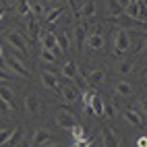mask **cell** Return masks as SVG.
<instances>
[{
  "label": "cell",
  "instance_id": "9",
  "mask_svg": "<svg viewBox=\"0 0 147 147\" xmlns=\"http://www.w3.org/2000/svg\"><path fill=\"white\" fill-rule=\"evenodd\" d=\"M60 93L64 97V102H68V104H73L75 100H79V95H81V91H79V87H77V85H64V87H60Z\"/></svg>",
  "mask_w": 147,
  "mask_h": 147
},
{
  "label": "cell",
  "instance_id": "3",
  "mask_svg": "<svg viewBox=\"0 0 147 147\" xmlns=\"http://www.w3.org/2000/svg\"><path fill=\"white\" fill-rule=\"evenodd\" d=\"M54 122L60 126V129H71L73 131V126L77 124V118H75V114L71 110L60 108V110H56V114H54Z\"/></svg>",
  "mask_w": 147,
  "mask_h": 147
},
{
  "label": "cell",
  "instance_id": "24",
  "mask_svg": "<svg viewBox=\"0 0 147 147\" xmlns=\"http://www.w3.org/2000/svg\"><path fill=\"white\" fill-rule=\"evenodd\" d=\"M17 13L21 15V17H29V15H31V6H29L27 0H19V4H17Z\"/></svg>",
  "mask_w": 147,
  "mask_h": 147
},
{
  "label": "cell",
  "instance_id": "26",
  "mask_svg": "<svg viewBox=\"0 0 147 147\" xmlns=\"http://www.w3.org/2000/svg\"><path fill=\"white\" fill-rule=\"evenodd\" d=\"M40 56H42V60H44V62H50V64H52V62H56V52H54V50L42 48V54H40Z\"/></svg>",
  "mask_w": 147,
  "mask_h": 147
},
{
  "label": "cell",
  "instance_id": "20",
  "mask_svg": "<svg viewBox=\"0 0 147 147\" xmlns=\"http://www.w3.org/2000/svg\"><path fill=\"white\" fill-rule=\"evenodd\" d=\"M73 137H75V145H85V129L81 124L73 126Z\"/></svg>",
  "mask_w": 147,
  "mask_h": 147
},
{
  "label": "cell",
  "instance_id": "7",
  "mask_svg": "<svg viewBox=\"0 0 147 147\" xmlns=\"http://www.w3.org/2000/svg\"><path fill=\"white\" fill-rule=\"evenodd\" d=\"M40 42L44 48L48 50H54V52H60L58 50V35L52 33V31H40Z\"/></svg>",
  "mask_w": 147,
  "mask_h": 147
},
{
  "label": "cell",
  "instance_id": "30",
  "mask_svg": "<svg viewBox=\"0 0 147 147\" xmlns=\"http://www.w3.org/2000/svg\"><path fill=\"white\" fill-rule=\"evenodd\" d=\"M116 71H118L120 75H131V73H133V64H129V62H120Z\"/></svg>",
  "mask_w": 147,
  "mask_h": 147
},
{
  "label": "cell",
  "instance_id": "15",
  "mask_svg": "<svg viewBox=\"0 0 147 147\" xmlns=\"http://www.w3.org/2000/svg\"><path fill=\"white\" fill-rule=\"evenodd\" d=\"M42 83L48 89H60V83H58L54 73H42Z\"/></svg>",
  "mask_w": 147,
  "mask_h": 147
},
{
  "label": "cell",
  "instance_id": "14",
  "mask_svg": "<svg viewBox=\"0 0 147 147\" xmlns=\"http://www.w3.org/2000/svg\"><path fill=\"white\" fill-rule=\"evenodd\" d=\"M95 11H97V8H95L93 0H85V4L81 6V11L77 13V15L83 17V19H91V17H95Z\"/></svg>",
  "mask_w": 147,
  "mask_h": 147
},
{
  "label": "cell",
  "instance_id": "35",
  "mask_svg": "<svg viewBox=\"0 0 147 147\" xmlns=\"http://www.w3.org/2000/svg\"><path fill=\"white\" fill-rule=\"evenodd\" d=\"M54 2H62V0H54Z\"/></svg>",
  "mask_w": 147,
  "mask_h": 147
},
{
  "label": "cell",
  "instance_id": "16",
  "mask_svg": "<svg viewBox=\"0 0 147 147\" xmlns=\"http://www.w3.org/2000/svg\"><path fill=\"white\" fill-rule=\"evenodd\" d=\"M104 79H106V73L102 71V68H97V71H91V73H87V83H89L91 87L100 85Z\"/></svg>",
  "mask_w": 147,
  "mask_h": 147
},
{
  "label": "cell",
  "instance_id": "13",
  "mask_svg": "<svg viewBox=\"0 0 147 147\" xmlns=\"http://www.w3.org/2000/svg\"><path fill=\"white\" fill-rule=\"evenodd\" d=\"M89 112H93V114H97V116H104V100L97 93H93L91 95V102H89V108H87Z\"/></svg>",
  "mask_w": 147,
  "mask_h": 147
},
{
  "label": "cell",
  "instance_id": "27",
  "mask_svg": "<svg viewBox=\"0 0 147 147\" xmlns=\"http://www.w3.org/2000/svg\"><path fill=\"white\" fill-rule=\"evenodd\" d=\"M31 15H33V17H46L48 11H46V6H44L42 2H35V4L31 6Z\"/></svg>",
  "mask_w": 147,
  "mask_h": 147
},
{
  "label": "cell",
  "instance_id": "1",
  "mask_svg": "<svg viewBox=\"0 0 147 147\" xmlns=\"http://www.w3.org/2000/svg\"><path fill=\"white\" fill-rule=\"evenodd\" d=\"M131 48V37L124 29H116L112 33V54H124Z\"/></svg>",
  "mask_w": 147,
  "mask_h": 147
},
{
  "label": "cell",
  "instance_id": "8",
  "mask_svg": "<svg viewBox=\"0 0 147 147\" xmlns=\"http://www.w3.org/2000/svg\"><path fill=\"white\" fill-rule=\"evenodd\" d=\"M75 15H77V11H75L73 4H71L68 8H64V11H62V15L58 17V21H56V23L60 25V27H71V25L75 23Z\"/></svg>",
  "mask_w": 147,
  "mask_h": 147
},
{
  "label": "cell",
  "instance_id": "32",
  "mask_svg": "<svg viewBox=\"0 0 147 147\" xmlns=\"http://www.w3.org/2000/svg\"><path fill=\"white\" fill-rule=\"evenodd\" d=\"M139 21H147V4L139 0Z\"/></svg>",
  "mask_w": 147,
  "mask_h": 147
},
{
  "label": "cell",
  "instance_id": "25",
  "mask_svg": "<svg viewBox=\"0 0 147 147\" xmlns=\"http://www.w3.org/2000/svg\"><path fill=\"white\" fill-rule=\"evenodd\" d=\"M124 13L131 19H139V2H129V6L124 8Z\"/></svg>",
  "mask_w": 147,
  "mask_h": 147
},
{
  "label": "cell",
  "instance_id": "21",
  "mask_svg": "<svg viewBox=\"0 0 147 147\" xmlns=\"http://www.w3.org/2000/svg\"><path fill=\"white\" fill-rule=\"evenodd\" d=\"M27 29H29V35H31V40H35V37L40 35V27H37V21H35L33 15L27 19Z\"/></svg>",
  "mask_w": 147,
  "mask_h": 147
},
{
  "label": "cell",
  "instance_id": "17",
  "mask_svg": "<svg viewBox=\"0 0 147 147\" xmlns=\"http://www.w3.org/2000/svg\"><path fill=\"white\" fill-rule=\"evenodd\" d=\"M114 91L118 93L120 97H131L133 87H131V83H126V81H118V83L114 85Z\"/></svg>",
  "mask_w": 147,
  "mask_h": 147
},
{
  "label": "cell",
  "instance_id": "4",
  "mask_svg": "<svg viewBox=\"0 0 147 147\" xmlns=\"http://www.w3.org/2000/svg\"><path fill=\"white\" fill-rule=\"evenodd\" d=\"M85 44H87L89 50H102V48H104V35H102V27L100 25L85 37Z\"/></svg>",
  "mask_w": 147,
  "mask_h": 147
},
{
  "label": "cell",
  "instance_id": "29",
  "mask_svg": "<svg viewBox=\"0 0 147 147\" xmlns=\"http://www.w3.org/2000/svg\"><path fill=\"white\" fill-rule=\"evenodd\" d=\"M85 31H87V27H85L83 23L75 27V37H77V42H79V44H81V42L85 40Z\"/></svg>",
  "mask_w": 147,
  "mask_h": 147
},
{
  "label": "cell",
  "instance_id": "22",
  "mask_svg": "<svg viewBox=\"0 0 147 147\" xmlns=\"http://www.w3.org/2000/svg\"><path fill=\"white\" fill-rule=\"evenodd\" d=\"M71 48V40H68V33H58V50L66 52Z\"/></svg>",
  "mask_w": 147,
  "mask_h": 147
},
{
  "label": "cell",
  "instance_id": "36",
  "mask_svg": "<svg viewBox=\"0 0 147 147\" xmlns=\"http://www.w3.org/2000/svg\"><path fill=\"white\" fill-rule=\"evenodd\" d=\"M145 81H147V73H145Z\"/></svg>",
  "mask_w": 147,
  "mask_h": 147
},
{
  "label": "cell",
  "instance_id": "28",
  "mask_svg": "<svg viewBox=\"0 0 147 147\" xmlns=\"http://www.w3.org/2000/svg\"><path fill=\"white\" fill-rule=\"evenodd\" d=\"M114 114H116V106L104 100V116H108V118H114Z\"/></svg>",
  "mask_w": 147,
  "mask_h": 147
},
{
  "label": "cell",
  "instance_id": "34",
  "mask_svg": "<svg viewBox=\"0 0 147 147\" xmlns=\"http://www.w3.org/2000/svg\"><path fill=\"white\" fill-rule=\"evenodd\" d=\"M126 2H139V0H126Z\"/></svg>",
  "mask_w": 147,
  "mask_h": 147
},
{
  "label": "cell",
  "instance_id": "33",
  "mask_svg": "<svg viewBox=\"0 0 147 147\" xmlns=\"http://www.w3.org/2000/svg\"><path fill=\"white\" fill-rule=\"evenodd\" d=\"M137 143H139L141 147H145V145H147V137H141V139H139V141H137Z\"/></svg>",
  "mask_w": 147,
  "mask_h": 147
},
{
  "label": "cell",
  "instance_id": "12",
  "mask_svg": "<svg viewBox=\"0 0 147 147\" xmlns=\"http://www.w3.org/2000/svg\"><path fill=\"white\" fill-rule=\"evenodd\" d=\"M62 75L66 77V79H71V81H79V68H77V64L73 60H68L62 64Z\"/></svg>",
  "mask_w": 147,
  "mask_h": 147
},
{
  "label": "cell",
  "instance_id": "6",
  "mask_svg": "<svg viewBox=\"0 0 147 147\" xmlns=\"http://www.w3.org/2000/svg\"><path fill=\"white\" fill-rule=\"evenodd\" d=\"M2 60L8 64V66H11L13 68V71L19 75V77H29V71H27V68H25V64L21 62V60H19V58H15V56H6V54H2Z\"/></svg>",
  "mask_w": 147,
  "mask_h": 147
},
{
  "label": "cell",
  "instance_id": "2",
  "mask_svg": "<svg viewBox=\"0 0 147 147\" xmlns=\"http://www.w3.org/2000/svg\"><path fill=\"white\" fill-rule=\"evenodd\" d=\"M4 40H6V44L11 46V48H15V50L21 54V56H25L27 54V42H25V37L19 33V31H6V35H4Z\"/></svg>",
  "mask_w": 147,
  "mask_h": 147
},
{
  "label": "cell",
  "instance_id": "10",
  "mask_svg": "<svg viewBox=\"0 0 147 147\" xmlns=\"http://www.w3.org/2000/svg\"><path fill=\"white\" fill-rule=\"evenodd\" d=\"M0 97H2V104H4V108L6 110H17V106H15V93L8 89L6 85H2V89H0Z\"/></svg>",
  "mask_w": 147,
  "mask_h": 147
},
{
  "label": "cell",
  "instance_id": "23",
  "mask_svg": "<svg viewBox=\"0 0 147 147\" xmlns=\"http://www.w3.org/2000/svg\"><path fill=\"white\" fill-rule=\"evenodd\" d=\"M102 135H104L102 145H106V147H114L116 143H118V141L114 139V135H112V131H110V129H104V131H102Z\"/></svg>",
  "mask_w": 147,
  "mask_h": 147
},
{
  "label": "cell",
  "instance_id": "18",
  "mask_svg": "<svg viewBox=\"0 0 147 147\" xmlns=\"http://www.w3.org/2000/svg\"><path fill=\"white\" fill-rule=\"evenodd\" d=\"M124 120H126V122H131L133 126H143V118H141V114L137 112V110L124 112Z\"/></svg>",
  "mask_w": 147,
  "mask_h": 147
},
{
  "label": "cell",
  "instance_id": "19",
  "mask_svg": "<svg viewBox=\"0 0 147 147\" xmlns=\"http://www.w3.org/2000/svg\"><path fill=\"white\" fill-rule=\"evenodd\" d=\"M106 6H108V15L118 17L120 13H124V8H122V4L118 2V0H106Z\"/></svg>",
  "mask_w": 147,
  "mask_h": 147
},
{
  "label": "cell",
  "instance_id": "11",
  "mask_svg": "<svg viewBox=\"0 0 147 147\" xmlns=\"http://www.w3.org/2000/svg\"><path fill=\"white\" fill-rule=\"evenodd\" d=\"M46 143H50V131L48 129H37L31 137V145L40 147V145H46Z\"/></svg>",
  "mask_w": 147,
  "mask_h": 147
},
{
  "label": "cell",
  "instance_id": "31",
  "mask_svg": "<svg viewBox=\"0 0 147 147\" xmlns=\"http://www.w3.org/2000/svg\"><path fill=\"white\" fill-rule=\"evenodd\" d=\"M137 108H139V112L143 116H147V97H139L137 100Z\"/></svg>",
  "mask_w": 147,
  "mask_h": 147
},
{
  "label": "cell",
  "instance_id": "5",
  "mask_svg": "<svg viewBox=\"0 0 147 147\" xmlns=\"http://www.w3.org/2000/svg\"><path fill=\"white\" fill-rule=\"evenodd\" d=\"M25 112L29 116H37L42 112V100H40V95H37V93H29L25 97Z\"/></svg>",
  "mask_w": 147,
  "mask_h": 147
}]
</instances>
